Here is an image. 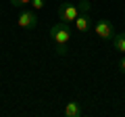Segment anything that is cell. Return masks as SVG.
<instances>
[{"label":"cell","mask_w":125,"mask_h":117,"mask_svg":"<svg viewBox=\"0 0 125 117\" xmlns=\"http://www.w3.org/2000/svg\"><path fill=\"white\" fill-rule=\"evenodd\" d=\"M50 40L54 44H69V40H71V27H69V23H65V21L54 23L50 27Z\"/></svg>","instance_id":"6da1fadb"},{"label":"cell","mask_w":125,"mask_h":117,"mask_svg":"<svg viewBox=\"0 0 125 117\" xmlns=\"http://www.w3.org/2000/svg\"><path fill=\"white\" fill-rule=\"evenodd\" d=\"M17 25L21 27V29H33V27L38 25V15H36V11L31 9H23L21 13H19V17H17Z\"/></svg>","instance_id":"7a4b0ae2"},{"label":"cell","mask_w":125,"mask_h":117,"mask_svg":"<svg viewBox=\"0 0 125 117\" xmlns=\"http://www.w3.org/2000/svg\"><path fill=\"white\" fill-rule=\"evenodd\" d=\"M94 34L98 38H102V40H113L115 27H113V23L108 19H98V21L94 23Z\"/></svg>","instance_id":"3957f363"},{"label":"cell","mask_w":125,"mask_h":117,"mask_svg":"<svg viewBox=\"0 0 125 117\" xmlns=\"http://www.w3.org/2000/svg\"><path fill=\"white\" fill-rule=\"evenodd\" d=\"M77 15H79V9H77V4H73V2H62L61 6H58V19L65 23H73L77 19Z\"/></svg>","instance_id":"277c9868"},{"label":"cell","mask_w":125,"mask_h":117,"mask_svg":"<svg viewBox=\"0 0 125 117\" xmlns=\"http://www.w3.org/2000/svg\"><path fill=\"white\" fill-rule=\"evenodd\" d=\"M73 23H75V29H77V32L85 34V32H90V27H92V17L88 15V11H81Z\"/></svg>","instance_id":"5b68a950"},{"label":"cell","mask_w":125,"mask_h":117,"mask_svg":"<svg viewBox=\"0 0 125 117\" xmlns=\"http://www.w3.org/2000/svg\"><path fill=\"white\" fill-rule=\"evenodd\" d=\"M65 115H67V117H79V115H81V107H79V103H75V100H69V103L65 105Z\"/></svg>","instance_id":"8992f818"},{"label":"cell","mask_w":125,"mask_h":117,"mask_svg":"<svg viewBox=\"0 0 125 117\" xmlns=\"http://www.w3.org/2000/svg\"><path fill=\"white\" fill-rule=\"evenodd\" d=\"M113 46H115L117 52H123V54H125V32H123V34H115V36H113Z\"/></svg>","instance_id":"52a82bcc"},{"label":"cell","mask_w":125,"mask_h":117,"mask_svg":"<svg viewBox=\"0 0 125 117\" xmlns=\"http://www.w3.org/2000/svg\"><path fill=\"white\" fill-rule=\"evenodd\" d=\"M31 0H10V4L15 6V9H23V6H29Z\"/></svg>","instance_id":"ba28073f"},{"label":"cell","mask_w":125,"mask_h":117,"mask_svg":"<svg viewBox=\"0 0 125 117\" xmlns=\"http://www.w3.org/2000/svg\"><path fill=\"white\" fill-rule=\"evenodd\" d=\"M67 52H69L67 44H56V54H58V57H65Z\"/></svg>","instance_id":"9c48e42d"},{"label":"cell","mask_w":125,"mask_h":117,"mask_svg":"<svg viewBox=\"0 0 125 117\" xmlns=\"http://www.w3.org/2000/svg\"><path fill=\"white\" fill-rule=\"evenodd\" d=\"M29 6H31L33 11H40L42 6H44V0H31V2H29Z\"/></svg>","instance_id":"30bf717a"},{"label":"cell","mask_w":125,"mask_h":117,"mask_svg":"<svg viewBox=\"0 0 125 117\" xmlns=\"http://www.w3.org/2000/svg\"><path fill=\"white\" fill-rule=\"evenodd\" d=\"M77 9H79V13H81V11H90V2H88V0H81L79 4H77Z\"/></svg>","instance_id":"8fae6325"},{"label":"cell","mask_w":125,"mask_h":117,"mask_svg":"<svg viewBox=\"0 0 125 117\" xmlns=\"http://www.w3.org/2000/svg\"><path fill=\"white\" fill-rule=\"evenodd\" d=\"M119 69H121V71L125 73V54L121 57V61H119Z\"/></svg>","instance_id":"7c38bea8"}]
</instances>
